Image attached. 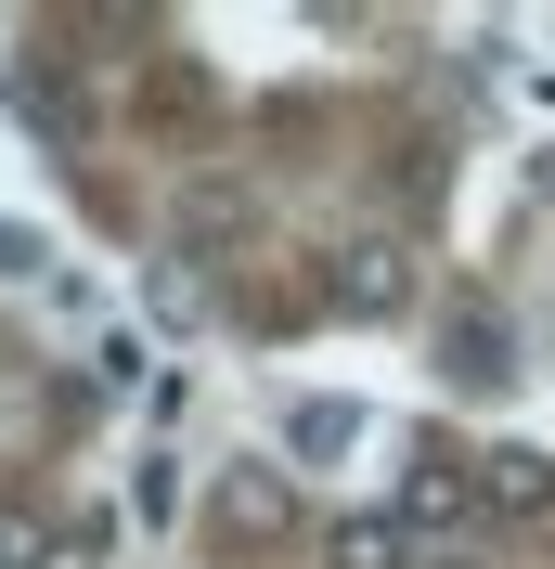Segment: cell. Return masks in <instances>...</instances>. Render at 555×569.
<instances>
[{
	"instance_id": "obj_1",
	"label": "cell",
	"mask_w": 555,
	"mask_h": 569,
	"mask_svg": "<svg viewBox=\"0 0 555 569\" xmlns=\"http://www.w3.org/2000/svg\"><path fill=\"white\" fill-rule=\"evenodd\" d=\"M323 298H336V311H362V323H387V311H414V259L387 247V233H362V247H336Z\"/></svg>"
},
{
	"instance_id": "obj_2",
	"label": "cell",
	"mask_w": 555,
	"mask_h": 569,
	"mask_svg": "<svg viewBox=\"0 0 555 569\" xmlns=\"http://www.w3.org/2000/svg\"><path fill=\"white\" fill-rule=\"evenodd\" d=\"M440 376L452 389H504V376H517V323L491 311V298H465V311L440 323Z\"/></svg>"
},
{
	"instance_id": "obj_3",
	"label": "cell",
	"mask_w": 555,
	"mask_h": 569,
	"mask_svg": "<svg viewBox=\"0 0 555 569\" xmlns=\"http://www.w3.org/2000/svg\"><path fill=\"white\" fill-rule=\"evenodd\" d=\"M478 518H555V453L543 440H491L478 453Z\"/></svg>"
},
{
	"instance_id": "obj_4",
	"label": "cell",
	"mask_w": 555,
	"mask_h": 569,
	"mask_svg": "<svg viewBox=\"0 0 555 569\" xmlns=\"http://www.w3.org/2000/svg\"><path fill=\"white\" fill-rule=\"evenodd\" d=\"M13 117H27V130H52V142H91V91H78L52 52H39V66H13Z\"/></svg>"
},
{
	"instance_id": "obj_5",
	"label": "cell",
	"mask_w": 555,
	"mask_h": 569,
	"mask_svg": "<svg viewBox=\"0 0 555 569\" xmlns=\"http://www.w3.org/2000/svg\"><path fill=\"white\" fill-rule=\"evenodd\" d=\"M0 569H65V518L0 479Z\"/></svg>"
},
{
	"instance_id": "obj_6",
	"label": "cell",
	"mask_w": 555,
	"mask_h": 569,
	"mask_svg": "<svg viewBox=\"0 0 555 569\" xmlns=\"http://www.w3.org/2000/svg\"><path fill=\"white\" fill-rule=\"evenodd\" d=\"M220 531H233V543H272L284 531V479H272V466H233V479H220Z\"/></svg>"
},
{
	"instance_id": "obj_7",
	"label": "cell",
	"mask_w": 555,
	"mask_h": 569,
	"mask_svg": "<svg viewBox=\"0 0 555 569\" xmlns=\"http://www.w3.org/2000/svg\"><path fill=\"white\" fill-rule=\"evenodd\" d=\"M323 557H336V569H414V531H401V518H336Z\"/></svg>"
},
{
	"instance_id": "obj_8",
	"label": "cell",
	"mask_w": 555,
	"mask_h": 569,
	"mask_svg": "<svg viewBox=\"0 0 555 569\" xmlns=\"http://www.w3.org/2000/svg\"><path fill=\"white\" fill-rule=\"evenodd\" d=\"M349 440H362V415H349V401H297V415H284V453H349Z\"/></svg>"
},
{
	"instance_id": "obj_9",
	"label": "cell",
	"mask_w": 555,
	"mask_h": 569,
	"mask_svg": "<svg viewBox=\"0 0 555 569\" xmlns=\"http://www.w3.org/2000/svg\"><path fill=\"white\" fill-rule=\"evenodd\" d=\"M169 505H181V466H169V453H142V466H130V518H142V531H155Z\"/></svg>"
},
{
	"instance_id": "obj_10",
	"label": "cell",
	"mask_w": 555,
	"mask_h": 569,
	"mask_svg": "<svg viewBox=\"0 0 555 569\" xmlns=\"http://www.w3.org/2000/svg\"><path fill=\"white\" fill-rule=\"evenodd\" d=\"M39 259H52V247H39V233H13V220H0V272H39Z\"/></svg>"
}]
</instances>
